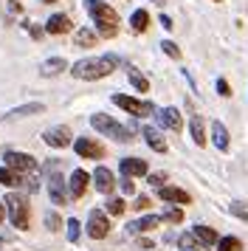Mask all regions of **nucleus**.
<instances>
[{"mask_svg":"<svg viewBox=\"0 0 248 251\" xmlns=\"http://www.w3.org/2000/svg\"><path fill=\"white\" fill-rule=\"evenodd\" d=\"M48 195H51V201L56 206H65L68 203V192H65V181H62V175L59 172H48Z\"/></svg>","mask_w":248,"mask_h":251,"instance_id":"nucleus-8","label":"nucleus"},{"mask_svg":"<svg viewBox=\"0 0 248 251\" xmlns=\"http://www.w3.org/2000/svg\"><path fill=\"white\" fill-rule=\"evenodd\" d=\"M107 231H110V223H107V215L99 212V209H93L88 215V234L93 240H104L107 237Z\"/></svg>","mask_w":248,"mask_h":251,"instance_id":"nucleus-7","label":"nucleus"},{"mask_svg":"<svg viewBox=\"0 0 248 251\" xmlns=\"http://www.w3.org/2000/svg\"><path fill=\"white\" fill-rule=\"evenodd\" d=\"M74 43L82 48H90V46H96V31L93 28H88V25H82V28H76L74 31Z\"/></svg>","mask_w":248,"mask_h":251,"instance_id":"nucleus-22","label":"nucleus"},{"mask_svg":"<svg viewBox=\"0 0 248 251\" xmlns=\"http://www.w3.org/2000/svg\"><path fill=\"white\" fill-rule=\"evenodd\" d=\"M147 206H149V198H138L133 209H138V212H141V209H147Z\"/></svg>","mask_w":248,"mask_h":251,"instance_id":"nucleus-39","label":"nucleus"},{"mask_svg":"<svg viewBox=\"0 0 248 251\" xmlns=\"http://www.w3.org/2000/svg\"><path fill=\"white\" fill-rule=\"evenodd\" d=\"M0 246H3V240H0Z\"/></svg>","mask_w":248,"mask_h":251,"instance_id":"nucleus-43","label":"nucleus"},{"mask_svg":"<svg viewBox=\"0 0 248 251\" xmlns=\"http://www.w3.org/2000/svg\"><path fill=\"white\" fill-rule=\"evenodd\" d=\"M217 3H220V0H217Z\"/></svg>","mask_w":248,"mask_h":251,"instance_id":"nucleus-44","label":"nucleus"},{"mask_svg":"<svg viewBox=\"0 0 248 251\" xmlns=\"http://www.w3.org/2000/svg\"><path fill=\"white\" fill-rule=\"evenodd\" d=\"M178 246L183 251H195V249H200V243L195 240V234H180L178 237Z\"/></svg>","mask_w":248,"mask_h":251,"instance_id":"nucleus-29","label":"nucleus"},{"mask_svg":"<svg viewBox=\"0 0 248 251\" xmlns=\"http://www.w3.org/2000/svg\"><path fill=\"white\" fill-rule=\"evenodd\" d=\"M113 104H119V107H122V110H127L130 116H152V113H155L152 102H141V99L124 96V93H116V96H113Z\"/></svg>","mask_w":248,"mask_h":251,"instance_id":"nucleus-5","label":"nucleus"},{"mask_svg":"<svg viewBox=\"0 0 248 251\" xmlns=\"http://www.w3.org/2000/svg\"><path fill=\"white\" fill-rule=\"evenodd\" d=\"M65 68H68V62L62 57H51L40 65V74H43V76H56V74H62Z\"/></svg>","mask_w":248,"mask_h":251,"instance_id":"nucleus-19","label":"nucleus"},{"mask_svg":"<svg viewBox=\"0 0 248 251\" xmlns=\"http://www.w3.org/2000/svg\"><path fill=\"white\" fill-rule=\"evenodd\" d=\"M158 223H161V217H155V215H147V217H138V220H133V223L127 226V231H130V234L152 231V228H158Z\"/></svg>","mask_w":248,"mask_h":251,"instance_id":"nucleus-16","label":"nucleus"},{"mask_svg":"<svg viewBox=\"0 0 248 251\" xmlns=\"http://www.w3.org/2000/svg\"><path fill=\"white\" fill-rule=\"evenodd\" d=\"M161 25H164V28H172V20H169L167 14H161Z\"/></svg>","mask_w":248,"mask_h":251,"instance_id":"nucleus-40","label":"nucleus"},{"mask_svg":"<svg viewBox=\"0 0 248 251\" xmlns=\"http://www.w3.org/2000/svg\"><path fill=\"white\" fill-rule=\"evenodd\" d=\"M164 220H169V223H180V220H183V212H180V209H167V212H164Z\"/></svg>","mask_w":248,"mask_h":251,"instance_id":"nucleus-34","label":"nucleus"},{"mask_svg":"<svg viewBox=\"0 0 248 251\" xmlns=\"http://www.w3.org/2000/svg\"><path fill=\"white\" fill-rule=\"evenodd\" d=\"M130 25H133L135 31H144L147 25H149V14H147L144 9H138V12H133V17H130Z\"/></svg>","mask_w":248,"mask_h":251,"instance_id":"nucleus-27","label":"nucleus"},{"mask_svg":"<svg viewBox=\"0 0 248 251\" xmlns=\"http://www.w3.org/2000/svg\"><path fill=\"white\" fill-rule=\"evenodd\" d=\"M85 9H88V14L93 17L96 31H99L101 37H116L119 34V14H116L113 6L101 3V0H85Z\"/></svg>","mask_w":248,"mask_h":251,"instance_id":"nucleus-2","label":"nucleus"},{"mask_svg":"<svg viewBox=\"0 0 248 251\" xmlns=\"http://www.w3.org/2000/svg\"><path fill=\"white\" fill-rule=\"evenodd\" d=\"M43 141L48 144V147H56V150H62L71 144V130L68 127H48L43 133Z\"/></svg>","mask_w":248,"mask_h":251,"instance_id":"nucleus-9","label":"nucleus"},{"mask_svg":"<svg viewBox=\"0 0 248 251\" xmlns=\"http://www.w3.org/2000/svg\"><path fill=\"white\" fill-rule=\"evenodd\" d=\"M3 161H6V167L14 172H20V175H28V172L37 170V161L28 155V152H14V150H6L3 152Z\"/></svg>","mask_w":248,"mask_h":251,"instance_id":"nucleus-6","label":"nucleus"},{"mask_svg":"<svg viewBox=\"0 0 248 251\" xmlns=\"http://www.w3.org/2000/svg\"><path fill=\"white\" fill-rule=\"evenodd\" d=\"M127 76H130V82H133V88H135L138 93H147V91H149V82H147V79H144V76H141V74H138L135 68L127 71Z\"/></svg>","mask_w":248,"mask_h":251,"instance_id":"nucleus-26","label":"nucleus"},{"mask_svg":"<svg viewBox=\"0 0 248 251\" xmlns=\"http://www.w3.org/2000/svg\"><path fill=\"white\" fill-rule=\"evenodd\" d=\"M59 226H62V217L56 215V212H48V215H45V228H51V231H56Z\"/></svg>","mask_w":248,"mask_h":251,"instance_id":"nucleus-31","label":"nucleus"},{"mask_svg":"<svg viewBox=\"0 0 248 251\" xmlns=\"http://www.w3.org/2000/svg\"><path fill=\"white\" fill-rule=\"evenodd\" d=\"M122 189H124V192H127V195L133 192V189H135V183H133V178H124V181H122Z\"/></svg>","mask_w":248,"mask_h":251,"instance_id":"nucleus-38","label":"nucleus"},{"mask_svg":"<svg viewBox=\"0 0 248 251\" xmlns=\"http://www.w3.org/2000/svg\"><path fill=\"white\" fill-rule=\"evenodd\" d=\"M141 136L147 138V144L155 150V152H167V141L161 138V133H158L155 127H144V130H141Z\"/></svg>","mask_w":248,"mask_h":251,"instance_id":"nucleus-21","label":"nucleus"},{"mask_svg":"<svg viewBox=\"0 0 248 251\" xmlns=\"http://www.w3.org/2000/svg\"><path fill=\"white\" fill-rule=\"evenodd\" d=\"M122 175H124V178H141V175H147V161H141V158H124L122 161Z\"/></svg>","mask_w":248,"mask_h":251,"instance_id":"nucleus-15","label":"nucleus"},{"mask_svg":"<svg viewBox=\"0 0 248 251\" xmlns=\"http://www.w3.org/2000/svg\"><path fill=\"white\" fill-rule=\"evenodd\" d=\"M88 181H90V175L85 170H74L71 181H68V198H82L85 189H88Z\"/></svg>","mask_w":248,"mask_h":251,"instance_id":"nucleus-12","label":"nucleus"},{"mask_svg":"<svg viewBox=\"0 0 248 251\" xmlns=\"http://www.w3.org/2000/svg\"><path fill=\"white\" fill-rule=\"evenodd\" d=\"M124 209H127V203H124L122 198H110V201H107V215H124Z\"/></svg>","mask_w":248,"mask_h":251,"instance_id":"nucleus-30","label":"nucleus"},{"mask_svg":"<svg viewBox=\"0 0 248 251\" xmlns=\"http://www.w3.org/2000/svg\"><path fill=\"white\" fill-rule=\"evenodd\" d=\"M158 198L167 201V203H189L192 201L189 192H183L178 186H161V189H158Z\"/></svg>","mask_w":248,"mask_h":251,"instance_id":"nucleus-14","label":"nucleus"},{"mask_svg":"<svg viewBox=\"0 0 248 251\" xmlns=\"http://www.w3.org/2000/svg\"><path fill=\"white\" fill-rule=\"evenodd\" d=\"M0 183L3 186H23V175L9 170V167H0Z\"/></svg>","mask_w":248,"mask_h":251,"instance_id":"nucleus-25","label":"nucleus"},{"mask_svg":"<svg viewBox=\"0 0 248 251\" xmlns=\"http://www.w3.org/2000/svg\"><path fill=\"white\" fill-rule=\"evenodd\" d=\"M212 141H214V147L220 150V152L228 150V130H225L223 122H212Z\"/></svg>","mask_w":248,"mask_h":251,"instance_id":"nucleus-17","label":"nucleus"},{"mask_svg":"<svg viewBox=\"0 0 248 251\" xmlns=\"http://www.w3.org/2000/svg\"><path fill=\"white\" fill-rule=\"evenodd\" d=\"M243 249V243L237 237H220L217 240V251H240Z\"/></svg>","mask_w":248,"mask_h":251,"instance_id":"nucleus-28","label":"nucleus"},{"mask_svg":"<svg viewBox=\"0 0 248 251\" xmlns=\"http://www.w3.org/2000/svg\"><path fill=\"white\" fill-rule=\"evenodd\" d=\"M116 68H119V57H116V54H101V57L79 59L71 74L79 76V79L93 82V79H101V76H110Z\"/></svg>","mask_w":248,"mask_h":251,"instance_id":"nucleus-1","label":"nucleus"},{"mask_svg":"<svg viewBox=\"0 0 248 251\" xmlns=\"http://www.w3.org/2000/svg\"><path fill=\"white\" fill-rule=\"evenodd\" d=\"M3 220H6V206L0 203V223H3Z\"/></svg>","mask_w":248,"mask_h":251,"instance_id":"nucleus-41","label":"nucleus"},{"mask_svg":"<svg viewBox=\"0 0 248 251\" xmlns=\"http://www.w3.org/2000/svg\"><path fill=\"white\" fill-rule=\"evenodd\" d=\"M192 234H195V240L200 243V246H217V231L214 228H209V226H195L192 228Z\"/></svg>","mask_w":248,"mask_h":251,"instance_id":"nucleus-20","label":"nucleus"},{"mask_svg":"<svg viewBox=\"0 0 248 251\" xmlns=\"http://www.w3.org/2000/svg\"><path fill=\"white\" fill-rule=\"evenodd\" d=\"M90 178H93V183H96V189H99L101 195H110L113 186H116V178H113V172L107 170V167H99Z\"/></svg>","mask_w":248,"mask_h":251,"instance_id":"nucleus-13","label":"nucleus"},{"mask_svg":"<svg viewBox=\"0 0 248 251\" xmlns=\"http://www.w3.org/2000/svg\"><path fill=\"white\" fill-rule=\"evenodd\" d=\"M6 212H9V220L14 223V228H28V203L23 195H6Z\"/></svg>","mask_w":248,"mask_h":251,"instance_id":"nucleus-4","label":"nucleus"},{"mask_svg":"<svg viewBox=\"0 0 248 251\" xmlns=\"http://www.w3.org/2000/svg\"><path fill=\"white\" fill-rule=\"evenodd\" d=\"M155 119H158V125H161V127H167V130H175V133H178L180 127H183V119H180L178 107H161Z\"/></svg>","mask_w":248,"mask_h":251,"instance_id":"nucleus-11","label":"nucleus"},{"mask_svg":"<svg viewBox=\"0 0 248 251\" xmlns=\"http://www.w3.org/2000/svg\"><path fill=\"white\" fill-rule=\"evenodd\" d=\"M217 93H220V96H231V88H228L225 79H217Z\"/></svg>","mask_w":248,"mask_h":251,"instance_id":"nucleus-35","label":"nucleus"},{"mask_svg":"<svg viewBox=\"0 0 248 251\" xmlns=\"http://www.w3.org/2000/svg\"><path fill=\"white\" fill-rule=\"evenodd\" d=\"M79 220H74V217H71V220H68V240H71V243H76L79 240Z\"/></svg>","mask_w":248,"mask_h":251,"instance_id":"nucleus-33","label":"nucleus"},{"mask_svg":"<svg viewBox=\"0 0 248 251\" xmlns=\"http://www.w3.org/2000/svg\"><path fill=\"white\" fill-rule=\"evenodd\" d=\"M161 48H164V54H167V57H172V59H178V57H180V48L175 46L172 40H164V43H161Z\"/></svg>","mask_w":248,"mask_h":251,"instance_id":"nucleus-32","label":"nucleus"},{"mask_svg":"<svg viewBox=\"0 0 248 251\" xmlns=\"http://www.w3.org/2000/svg\"><path fill=\"white\" fill-rule=\"evenodd\" d=\"M43 3H56V0H43Z\"/></svg>","mask_w":248,"mask_h":251,"instance_id":"nucleus-42","label":"nucleus"},{"mask_svg":"<svg viewBox=\"0 0 248 251\" xmlns=\"http://www.w3.org/2000/svg\"><path fill=\"white\" fill-rule=\"evenodd\" d=\"M74 150H76L82 158H101L104 155V147H101L96 138H76L74 141Z\"/></svg>","mask_w":248,"mask_h":251,"instance_id":"nucleus-10","label":"nucleus"},{"mask_svg":"<svg viewBox=\"0 0 248 251\" xmlns=\"http://www.w3.org/2000/svg\"><path fill=\"white\" fill-rule=\"evenodd\" d=\"M90 125L96 127L99 133H104V136H110V138H116V141H130L133 138V130L130 127H124V125H119L116 119H110V116H104V113H96V116H90Z\"/></svg>","mask_w":248,"mask_h":251,"instance_id":"nucleus-3","label":"nucleus"},{"mask_svg":"<svg viewBox=\"0 0 248 251\" xmlns=\"http://www.w3.org/2000/svg\"><path fill=\"white\" fill-rule=\"evenodd\" d=\"M45 104L43 102H31V104H23V107H14L6 113V119H20V116H34V113H43Z\"/></svg>","mask_w":248,"mask_h":251,"instance_id":"nucleus-23","label":"nucleus"},{"mask_svg":"<svg viewBox=\"0 0 248 251\" xmlns=\"http://www.w3.org/2000/svg\"><path fill=\"white\" fill-rule=\"evenodd\" d=\"M164 181H167V175H164V172H152V175H149V183H152V186H161Z\"/></svg>","mask_w":248,"mask_h":251,"instance_id":"nucleus-36","label":"nucleus"},{"mask_svg":"<svg viewBox=\"0 0 248 251\" xmlns=\"http://www.w3.org/2000/svg\"><path fill=\"white\" fill-rule=\"evenodd\" d=\"M189 130H192V138H195V144L203 147L206 144V130H203V116H192L189 122Z\"/></svg>","mask_w":248,"mask_h":251,"instance_id":"nucleus-24","label":"nucleus"},{"mask_svg":"<svg viewBox=\"0 0 248 251\" xmlns=\"http://www.w3.org/2000/svg\"><path fill=\"white\" fill-rule=\"evenodd\" d=\"M45 31H48V34H65V31H71L68 14H54V17L45 23Z\"/></svg>","mask_w":248,"mask_h":251,"instance_id":"nucleus-18","label":"nucleus"},{"mask_svg":"<svg viewBox=\"0 0 248 251\" xmlns=\"http://www.w3.org/2000/svg\"><path fill=\"white\" fill-rule=\"evenodd\" d=\"M23 25H25V28L31 31V37H34V40H40V37H43V28H40V25H31V23H23Z\"/></svg>","mask_w":248,"mask_h":251,"instance_id":"nucleus-37","label":"nucleus"}]
</instances>
